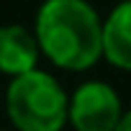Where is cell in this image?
<instances>
[{
    "instance_id": "2",
    "label": "cell",
    "mask_w": 131,
    "mask_h": 131,
    "mask_svg": "<svg viewBox=\"0 0 131 131\" xmlns=\"http://www.w3.org/2000/svg\"><path fill=\"white\" fill-rule=\"evenodd\" d=\"M5 108L16 131H62L70 121V98L64 88L41 70L10 80Z\"/></svg>"
},
{
    "instance_id": "4",
    "label": "cell",
    "mask_w": 131,
    "mask_h": 131,
    "mask_svg": "<svg viewBox=\"0 0 131 131\" xmlns=\"http://www.w3.org/2000/svg\"><path fill=\"white\" fill-rule=\"evenodd\" d=\"M39 54L41 49H39L36 34H31L18 23L0 26V72L3 75L18 77L36 70Z\"/></svg>"
},
{
    "instance_id": "6",
    "label": "cell",
    "mask_w": 131,
    "mask_h": 131,
    "mask_svg": "<svg viewBox=\"0 0 131 131\" xmlns=\"http://www.w3.org/2000/svg\"><path fill=\"white\" fill-rule=\"evenodd\" d=\"M113 131H131V111H126V113L121 116V121H118V126H116Z\"/></svg>"
},
{
    "instance_id": "5",
    "label": "cell",
    "mask_w": 131,
    "mask_h": 131,
    "mask_svg": "<svg viewBox=\"0 0 131 131\" xmlns=\"http://www.w3.org/2000/svg\"><path fill=\"white\" fill-rule=\"evenodd\" d=\"M103 57L118 70H131V0L116 5L103 21Z\"/></svg>"
},
{
    "instance_id": "3",
    "label": "cell",
    "mask_w": 131,
    "mask_h": 131,
    "mask_svg": "<svg viewBox=\"0 0 131 131\" xmlns=\"http://www.w3.org/2000/svg\"><path fill=\"white\" fill-rule=\"evenodd\" d=\"M121 116V98L108 82H82L70 98V123L75 131H113Z\"/></svg>"
},
{
    "instance_id": "1",
    "label": "cell",
    "mask_w": 131,
    "mask_h": 131,
    "mask_svg": "<svg viewBox=\"0 0 131 131\" xmlns=\"http://www.w3.org/2000/svg\"><path fill=\"white\" fill-rule=\"evenodd\" d=\"M36 41L59 70L85 72L103 57V21L85 0H46L36 16Z\"/></svg>"
}]
</instances>
